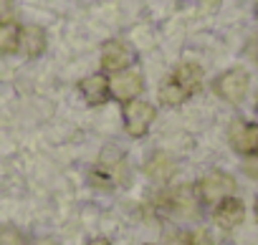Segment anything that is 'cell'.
I'll return each instance as SVG.
<instances>
[{"label": "cell", "mask_w": 258, "mask_h": 245, "mask_svg": "<svg viewBox=\"0 0 258 245\" xmlns=\"http://www.w3.org/2000/svg\"><path fill=\"white\" fill-rule=\"evenodd\" d=\"M198 200L203 205H218L235 192V180L228 172H210L198 182Z\"/></svg>", "instance_id": "6da1fadb"}, {"label": "cell", "mask_w": 258, "mask_h": 245, "mask_svg": "<svg viewBox=\"0 0 258 245\" xmlns=\"http://www.w3.org/2000/svg\"><path fill=\"white\" fill-rule=\"evenodd\" d=\"M248 86H250V76L245 68H228L215 78V94L228 104H240L248 94Z\"/></svg>", "instance_id": "7a4b0ae2"}, {"label": "cell", "mask_w": 258, "mask_h": 245, "mask_svg": "<svg viewBox=\"0 0 258 245\" xmlns=\"http://www.w3.org/2000/svg\"><path fill=\"white\" fill-rule=\"evenodd\" d=\"M155 106L142 101V99H135V101H126L124 106V127H126V134L129 137H142L147 134L150 124L155 121Z\"/></svg>", "instance_id": "3957f363"}, {"label": "cell", "mask_w": 258, "mask_h": 245, "mask_svg": "<svg viewBox=\"0 0 258 245\" xmlns=\"http://www.w3.org/2000/svg\"><path fill=\"white\" fill-rule=\"evenodd\" d=\"M228 139H230V147L238 154H243V157H255L258 154V124L235 119L230 124V129H228Z\"/></svg>", "instance_id": "277c9868"}, {"label": "cell", "mask_w": 258, "mask_h": 245, "mask_svg": "<svg viewBox=\"0 0 258 245\" xmlns=\"http://www.w3.org/2000/svg\"><path fill=\"white\" fill-rule=\"evenodd\" d=\"M145 91V78L140 71H119L114 78H109V94L116 101H135Z\"/></svg>", "instance_id": "5b68a950"}, {"label": "cell", "mask_w": 258, "mask_h": 245, "mask_svg": "<svg viewBox=\"0 0 258 245\" xmlns=\"http://www.w3.org/2000/svg\"><path fill=\"white\" fill-rule=\"evenodd\" d=\"M132 63H135V51L124 41H106L104 43V48H101V68L104 71L119 73V71H126Z\"/></svg>", "instance_id": "8992f818"}, {"label": "cell", "mask_w": 258, "mask_h": 245, "mask_svg": "<svg viewBox=\"0 0 258 245\" xmlns=\"http://www.w3.org/2000/svg\"><path fill=\"white\" fill-rule=\"evenodd\" d=\"M213 217H215V222L223 230H233V227H238L245 220V205L240 200H235V197H228V200H223V202L215 205Z\"/></svg>", "instance_id": "52a82bcc"}, {"label": "cell", "mask_w": 258, "mask_h": 245, "mask_svg": "<svg viewBox=\"0 0 258 245\" xmlns=\"http://www.w3.org/2000/svg\"><path fill=\"white\" fill-rule=\"evenodd\" d=\"M79 91H81V96L86 99L89 106H99L109 96V78L104 73H91L79 84Z\"/></svg>", "instance_id": "ba28073f"}, {"label": "cell", "mask_w": 258, "mask_h": 245, "mask_svg": "<svg viewBox=\"0 0 258 245\" xmlns=\"http://www.w3.org/2000/svg\"><path fill=\"white\" fill-rule=\"evenodd\" d=\"M170 78H172L187 96H192V94H198V91L203 89V68H200L198 63H180Z\"/></svg>", "instance_id": "9c48e42d"}, {"label": "cell", "mask_w": 258, "mask_h": 245, "mask_svg": "<svg viewBox=\"0 0 258 245\" xmlns=\"http://www.w3.org/2000/svg\"><path fill=\"white\" fill-rule=\"evenodd\" d=\"M18 48L28 56V58H38L46 51V33L38 26H26L21 28V43Z\"/></svg>", "instance_id": "30bf717a"}, {"label": "cell", "mask_w": 258, "mask_h": 245, "mask_svg": "<svg viewBox=\"0 0 258 245\" xmlns=\"http://www.w3.org/2000/svg\"><path fill=\"white\" fill-rule=\"evenodd\" d=\"M21 43V26L13 21L0 23V53H16Z\"/></svg>", "instance_id": "8fae6325"}, {"label": "cell", "mask_w": 258, "mask_h": 245, "mask_svg": "<svg viewBox=\"0 0 258 245\" xmlns=\"http://www.w3.org/2000/svg\"><path fill=\"white\" fill-rule=\"evenodd\" d=\"M147 175H150L152 180H170V177L175 175V162H172L167 154L155 152L152 159L147 162Z\"/></svg>", "instance_id": "7c38bea8"}, {"label": "cell", "mask_w": 258, "mask_h": 245, "mask_svg": "<svg viewBox=\"0 0 258 245\" xmlns=\"http://www.w3.org/2000/svg\"><path fill=\"white\" fill-rule=\"evenodd\" d=\"M160 99H162V104H165V106H177V104L187 101L190 96H187V94H185V91H182V89L170 78L165 86H160Z\"/></svg>", "instance_id": "4fadbf2b"}, {"label": "cell", "mask_w": 258, "mask_h": 245, "mask_svg": "<svg viewBox=\"0 0 258 245\" xmlns=\"http://www.w3.org/2000/svg\"><path fill=\"white\" fill-rule=\"evenodd\" d=\"M0 245H28L26 235L16 227H3L0 230Z\"/></svg>", "instance_id": "5bb4252c"}, {"label": "cell", "mask_w": 258, "mask_h": 245, "mask_svg": "<svg viewBox=\"0 0 258 245\" xmlns=\"http://www.w3.org/2000/svg\"><path fill=\"white\" fill-rule=\"evenodd\" d=\"M187 245H215L213 242V237H210V232L208 230H195V232H190V240H187Z\"/></svg>", "instance_id": "9a60e30c"}, {"label": "cell", "mask_w": 258, "mask_h": 245, "mask_svg": "<svg viewBox=\"0 0 258 245\" xmlns=\"http://www.w3.org/2000/svg\"><path fill=\"white\" fill-rule=\"evenodd\" d=\"M243 172H245L250 180L258 182V154H255V157H245V162H243Z\"/></svg>", "instance_id": "2e32d148"}, {"label": "cell", "mask_w": 258, "mask_h": 245, "mask_svg": "<svg viewBox=\"0 0 258 245\" xmlns=\"http://www.w3.org/2000/svg\"><path fill=\"white\" fill-rule=\"evenodd\" d=\"M187 240H190V235H187V232H172V235L167 237V242H165V245H187Z\"/></svg>", "instance_id": "e0dca14e"}, {"label": "cell", "mask_w": 258, "mask_h": 245, "mask_svg": "<svg viewBox=\"0 0 258 245\" xmlns=\"http://www.w3.org/2000/svg\"><path fill=\"white\" fill-rule=\"evenodd\" d=\"M13 13V0H0V23L8 21Z\"/></svg>", "instance_id": "ac0fdd59"}, {"label": "cell", "mask_w": 258, "mask_h": 245, "mask_svg": "<svg viewBox=\"0 0 258 245\" xmlns=\"http://www.w3.org/2000/svg\"><path fill=\"white\" fill-rule=\"evenodd\" d=\"M86 245H111V242H109L106 237H94V240H89Z\"/></svg>", "instance_id": "d6986e66"}, {"label": "cell", "mask_w": 258, "mask_h": 245, "mask_svg": "<svg viewBox=\"0 0 258 245\" xmlns=\"http://www.w3.org/2000/svg\"><path fill=\"white\" fill-rule=\"evenodd\" d=\"M253 212H255V220H258V197H255V205H253Z\"/></svg>", "instance_id": "ffe728a7"}, {"label": "cell", "mask_w": 258, "mask_h": 245, "mask_svg": "<svg viewBox=\"0 0 258 245\" xmlns=\"http://www.w3.org/2000/svg\"><path fill=\"white\" fill-rule=\"evenodd\" d=\"M255 111H258V96H255Z\"/></svg>", "instance_id": "44dd1931"}, {"label": "cell", "mask_w": 258, "mask_h": 245, "mask_svg": "<svg viewBox=\"0 0 258 245\" xmlns=\"http://www.w3.org/2000/svg\"><path fill=\"white\" fill-rule=\"evenodd\" d=\"M255 61H258V56H255Z\"/></svg>", "instance_id": "7402d4cb"}, {"label": "cell", "mask_w": 258, "mask_h": 245, "mask_svg": "<svg viewBox=\"0 0 258 245\" xmlns=\"http://www.w3.org/2000/svg\"><path fill=\"white\" fill-rule=\"evenodd\" d=\"M255 16H258V11H255Z\"/></svg>", "instance_id": "603a6c76"}, {"label": "cell", "mask_w": 258, "mask_h": 245, "mask_svg": "<svg viewBox=\"0 0 258 245\" xmlns=\"http://www.w3.org/2000/svg\"><path fill=\"white\" fill-rule=\"evenodd\" d=\"M147 245H150V242H147Z\"/></svg>", "instance_id": "cb8c5ba5"}]
</instances>
